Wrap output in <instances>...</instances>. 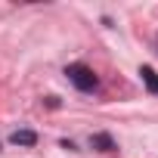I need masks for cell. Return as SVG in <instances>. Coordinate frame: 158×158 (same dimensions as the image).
<instances>
[{"label": "cell", "mask_w": 158, "mask_h": 158, "mask_svg": "<svg viewBox=\"0 0 158 158\" xmlns=\"http://www.w3.org/2000/svg\"><path fill=\"white\" fill-rule=\"evenodd\" d=\"M65 74H68V81L77 87V90H84V93H90V90H96V74H93V68H87V65H68L65 68Z\"/></svg>", "instance_id": "1"}, {"label": "cell", "mask_w": 158, "mask_h": 158, "mask_svg": "<svg viewBox=\"0 0 158 158\" xmlns=\"http://www.w3.org/2000/svg\"><path fill=\"white\" fill-rule=\"evenodd\" d=\"M139 74H143L146 90H149V93H158V71H155L152 65H143V68H139Z\"/></svg>", "instance_id": "2"}, {"label": "cell", "mask_w": 158, "mask_h": 158, "mask_svg": "<svg viewBox=\"0 0 158 158\" xmlns=\"http://www.w3.org/2000/svg\"><path fill=\"white\" fill-rule=\"evenodd\" d=\"M10 143H13V146H34V143H37V133H34V130H16V133L10 136Z\"/></svg>", "instance_id": "3"}, {"label": "cell", "mask_w": 158, "mask_h": 158, "mask_svg": "<svg viewBox=\"0 0 158 158\" xmlns=\"http://www.w3.org/2000/svg\"><path fill=\"white\" fill-rule=\"evenodd\" d=\"M90 146H96L99 152H112V149H115V143H112V136H109V133H96V136L90 139Z\"/></svg>", "instance_id": "4"}]
</instances>
